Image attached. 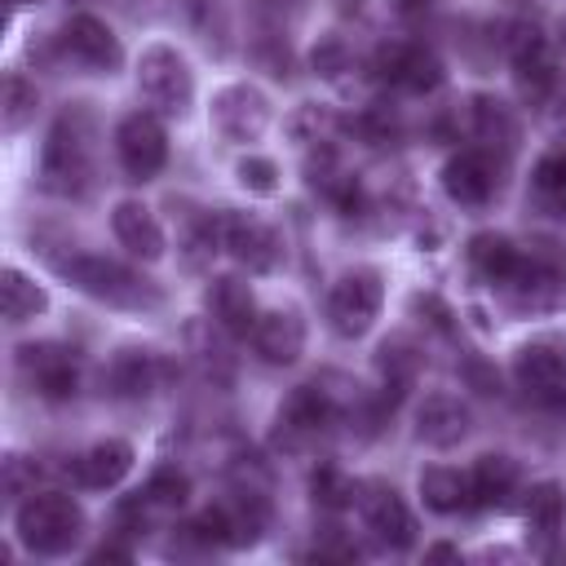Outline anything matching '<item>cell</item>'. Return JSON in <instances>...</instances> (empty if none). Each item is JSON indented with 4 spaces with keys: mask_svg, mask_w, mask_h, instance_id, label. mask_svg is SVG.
Segmentation results:
<instances>
[{
    "mask_svg": "<svg viewBox=\"0 0 566 566\" xmlns=\"http://www.w3.org/2000/svg\"><path fill=\"white\" fill-rule=\"evenodd\" d=\"M18 363H22V371L31 376V385L40 389V398H49V402L75 398V389H80V367H75V354H71V349H62V345H27Z\"/></svg>",
    "mask_w": 566,
    "mask_h": 566,
    "instance_id": "obj_11",
    "label": "cell"
},
{
    "mask_svg": "<svg viewBox=\"0 0 566 566\" xmlns=\"http://www.w3.org/2000/svg\"><path fill=\"white\" fill-rule=\"evenodd\" d=\"M513 380L535 407L566 411V349L557 340H526L513 354Z\"/></svg>",
    "mask_w": 566,
    "mask_h": 566,
    "instance_id": "obj_6",
    "label": "cell"
},
{
    "mask_svg": "<svg viewBox=\"0 0 566 566\" xmlns=\"http://www.w3.org/2000/svg\"><path fill=\"white\" fill-rule=\"evenodd\" d=\"M0 296H4V318H9V323H27V318H35V314L49 310V292H44L31 274H22L18 265H4Z\"/></svg>",
    "mask_w": 566,
    "mask_h": 566,
    "instance_id": "obj_26",
    "label": "cell"
},
{
    "mask_svg": "<svg viewBox=\"0 0 566 566\" xmlns=\"http://www.w3.org/2000/svg\"><path fill=\"white\" fill-rule=\"evenodd\" d=\"M517 491V460L504 451H486L469 469V500L473 509H504Z\"/></svg>",
    "mask_w": 566,
    "mask_h": 566,
    "instance_id": "obj_18",
    "label": "cell"
},
{
    "mask_svg": "<svg viewBox=\"0 0 566 566\" xmlns=\"http://www.w3.org/2000/svg\"><path fill=\"white\" fill-rule=\"evenodd\" d=\"M111 230H115L119 248H128L137 261H159L168 252L164 226H159V217L142 199H119L111 208Z\"/></svg>",
    "mask_w": 566,
    "mask_h": 566,
    "instance_id": "obj_15",
    "label": "cell"
},
{
    "mask_svg": "<svg viewBox=\"0 0 566 566\" xmlns=\"http://www.w3.org/2000/svg\"><path fill=\"white\" fill-rule=\"evenodd\" d=\"M442 190H447V199H455L464 208H482L495 195V164L478 150H460L442 168Z\"/></svg>",
    "mask_w": 566,
    "mask_h": 566,
    "instance_id": "obj_17",
    "label": "cell"
},
{
    "mask_svg": "<svg viewBox=\"0 0 566 566\" xmlns=\"http://www.w3.org/2000/svg\"><path fill=\"white\" fill-rule=\"evenodd\" d=\"M252 349L270 367H292L305 354V318L296 310H265L252 327Z\"/></svg>",
    "mask_w": 566,
    "mask_h": 566,
    "instance_id": "obj_14",
    "label": "cell"
},
{
    "mask_svg": "<svg viewBox=\"0 0 566 566\" xmlns=\"http://www.w3.org/2000/svg\"><path fill=\"white\" fill-rule=\"evenodd\" d=\"M40 97H35V84H27L22 75H9L4 80V133H22V124L35 115Z\"/></svg>",
    "mask_w": 566,
    "mask_h": 566,
    "instance_id": "obj_33",
    "label": "cell"
},
{
    "mask_svg": "<svg viewBox=\"0 0 566 566\" xmlns=\"http://www.w3.org/2000/svg\"><path fill=\"white\" fill-rule=\"evenodd\" d=\"M208 310H212V318H217L230 336H252V327H256V318H261L252 287H248L243 279H234V274L212 279V287H208Z\"/></svg>",
    "mask_w": 566,
    "mask_h": 566,
    "instance_id": "obj_20",
    "label": "cell"
},
{
    "mask_svg": "<svg viewBox=\"0 0 566 566\" xmlns=\"http://www.w3.org/2000/svg\"><path fill=\"white\" fill-rule=\"evenodd\" d=\"M133 447L124 442V438H102V442H93L88 451H80L75 460H71V482L75 486H84V491H111V486H119L128 473H133Z\"/></svg>",
    "mask_w": 566,
    "mask_h": 566,
    "instance_id": "obj_12",
    "label": "cell"
},
{
    "mask_svg": "<svg viewBox=\"0 0 566 566\" xmlns=\"http://www.w3.org/2000/svg\"><path fill=\"white\" fill-rule=\"evenodd\" d=\"M93 181V155H88V133L75 115H62L49 128V142L40 150V186L66 199H80Z\"/></svg>",
    "mask_w": 566,
    "mask_h": 566,
    "instance_id": "obj_3",
    "label": "cell"
},
{
    "mask_svg": "<svg viewBox=\"0 0 566 566\" xmlns=\"http://www.w3.org/2000/svg\"><path fill=\"white\" fill-rule=\"evenodd\" d=\"M509 53H513L517 66H522V62H544V35H539V27L517 22L513 35H509Z\"/></svg>",
    "mask_w": 566,
    "mask_h": 566,
    "instance_id": "obj_35",
    "label": "cell"
},
{
    "mask_svg": "<svg viewBox=\"0 0 566 566\" xmlns=\"http://www.w3.org/2000/svg\"><path fill=\"white\" fill-rule=\"evenodd\" d=\"M310 495L318 509L336 513V509H349L358 500V482L349 473H340L336 464H318V469H310Z\"/></svg>",
    "mask_w": 566,
    "mask_h": 566,
    "instance_id": "obj_30",
    "label": "cell"
},
{
    "mask_svg": "<svg viewBox=\"0 0 566 566\" xmlns=\"http://www.w3.org/2000/svg\"><path fill=\"white\" fill-rule=\"evenodd\" d=\"M226 252H230V256H234L243 270L265 274V270H274V265H279L283 243H279L274 226H265L261 217H248V212H226Z\"/></svg>",
    "mask_w": 566,
    "mask_h": 566,
    "instance_id": "obj_10",
    "label": "cell"
},
{
    "mask_svg": "<svg viewBox=\"0 0 566 566\" xmlns=\"http://www.w3.org/2000/svg\"><path fill=\"white\" fill-rule=\"evenodd\" d=\"M314 71H318V75H336V71H345V44H340L336 35H327V40L314 49Z\"/></svg>",
    "mask_w": 566,
    "mask_h": 566,
    "instance_id": "obj_36",
    "label": "cell"
},
{
    "mask_svg": "<svg viewBox=\"0 0 566 566\" xmlns=\"http://www.w3.org/2000/svg\"><path fill=\"white\" fill-rule=\"evenodd\" d=\"M424 557H433V562H447V557H460V548H451V544H433V548H424Z\"/></svg>",
    "mask_w": 566,
    "mask_h": 566,
    "instance_id": "obj_37",
    "label": "cell"
},
{
    "mask_svg": "<svg viewBox=\"0 0 566 566\" xmlns=\"http://www.w3.org/2000/svg\"><path fill=\"white\" fill-rule=\"evenodd\" d=\"M469 424H473V416L455 394H424V402L416 407V438L424 447L447 451L469 438Z\"/></svg>",
    "mask_w": 566,
    "mask_h": 566,
    "instance_id": "obj_16",
    "label": "cell"
},
{
    "mask_svg": "<svg viewBox=\"0 0 566 566\" xmlns=\"http://www.w3.org/2000/svg\"><path fill=\"white\" fill-rule=\"evenodd\" d=\"M115 155L128 181H150L168 164V133L150 111H133L115 128Z\"/></svg>",
    "mask_w": 566,
    "mask_h": 566,
    "instance_id": "obj_7",
    "label": "cell"
},
{
    "mask_svg": "<svg viewBox=\"0 0 566 566\" xmlns=\"http://www.w3.org/2000/svg\"><path fill=\"white\" fill-rule=\"evenodd\" d=\"M62 274H66L84 296L106 301V305L142 310V305H159V301H164L150 279H142L137 270H128V265H119V261H111V256H93V252L71 256V261L62 265Z\"/></svg>",
    "mask_w": 566,
    "mask_h": 566,
    "instance_id": "obj_4",
    "label": "cell"
},
{
    "mask_svg": "<svg viewBox=\"0 0 566 566\" xmlns=\"http://www.w3.org/2000/svg\"><path fill=\"white\" fill-rule=\"evenodd\" d=\"M376 367L385 376V389H394V398H402V389L416 380L420 371V354L407 345V340H385L380 354H376Z\"/></svg>",
    "mask_w": 566,
    "mask_h": 566,
    "instance_id": "obj_31",
    "label": "cell"
},
{
    "mask_svg": "<svg viewBox=\"0 0 566 566\" xmlns=\"http://www.w3.org/2000/svg\"><path fill=\"white\" fill-rule=\"evenodd\" d=\"M513 287L526 296H557L566 287V248H557L548 239L531 243V252H522Z\"/></svg>",
    "mask_w": 566,
    "mask_h": 566,
    "instance_id": "obj_21",
    "label": "cell"
},
{
    "mask_svg": "<svg viewBox=\"0 0 566 566\" xmlns=\"http://www.w3.org/2000/svg\"><path fill=\"white\" fill-rule=\"evenodd\" d=\"M186 500H190V478L181 469H172V464L155 469L146 478V486H142V504H150V509H181Z\"/></svg>",
    "mask_w": 566,
    "mask_h": 566,
    "instance_id": "obj_32",
    "label": "cell"
},
{
    "mask_svg": "<svg viewBox=\"0 0 566 566\" xmlns=\"http://www.w3.org/2000/svg\"><path fill=\"white\" fill-rule=\"evenodd\" d=\"M522 522L535 539H553L566 522V495L557 482H531V491L522 495Z\"/></svg>",
    "mask_w": 566,
    "mask_h": 566,
    "instance_id": "obj_25",
    "label": "cell"
},
{
    "mask_svg": "<svg viewBox=\"0 0 566 566\" xmlns=\"http://www.w3.org/2000/svg\"><path fill=\"white\" fill-rule=\"evenodd\" d=\"M380 305H385V279H380V270L354 265V270H345V274L332 283V292H327V323H332L336 336L358 340V336H367L371 323L380 318Z\"/></svg>",
    "mask_w": 566,
    "mask_h": 566,
    "instance_id": "obj_5",
    "label": "cell"
},
{
    "mask_svg": "<svg viewBox=\"0 0 566 566\" xmlns=\"http://www.w3.org/2000/svg\"><path fill=\"white\" fill-rule=\"evenodd\" d=\"M18 539L31 548V553H44V557H57V553H71L84 535V509L71 500V495H31L18 504Z\"/></svg>",
    "mask_w": 566,
    "mask_h": 566,
    "instance_id": "obj_1",
    "label": "cell"
},
{
    "mask_svg": "<svg viewBox=\"0 0 566 566\" xmlns=\"http://www.w3.org/2000/svg\"><path fill=\"white\" fill-rule=\"evenodd\" d=\"M137 93L159 111V115H186L195 102V71L186 53L168 40H155L137 57Z\"/></svg>",
    "mask_w": 566,
    "mask_h": 566,
    "instance_id": "obj_2",
    "label": "cell"
},
{
    "mask_svg": "<svg viewBox=\"0 0 566 566\" xmlns=\"http://www.w3.org/2000/svg\"><path fill=\"white\" fill-rule=\"evenodd\" d=\"M208 119L226 142H256L270 128V102L256 84L239 80V84H226V88L212 93Z\"/></svg>",
    "mask_w": 566,
    "mask_h": 566,
    "instance_id": "obj_8",
    "label": "cell"
},
{
    "mask_svg": "<svg viewBox=\"0 0 566 566\" xmlns=\"http://www.w3.org/2000/svg\"><path fill=\"white\" fill-rule=\"evenodd\" d=\"M62 44L66 53L88 66V71H115L124 62V49H119V35L97 18V13H75L62 31Z\"/></svg>",
    "mask_w": 566,
    "mask_h": 566,
    "instance_id": "obj_13",
    "label": "cell"
},
{
    "mask_svg": "<svg viewBox=\"0 0 566 566\" xmlns=\"http://www.w3.org/2000/svg\"><path fill=\"white\" fill-rule=\"evenodd\" d=\"M531 186H535V199H539L553 217H566V150L539 155V164H535V172H531Z\"/></svg>",
    "mask_w": 566,
    "mask_h": 566,
    "instance_id": "obj_29",
    "label": "cell"
},
{
    "mask_svg": "<svg viewBox=\"0 0 566 566\" xmlns=\"http://www.w3.org/2000/svg\"><path fill=\"white\" fill-rule=\"evenodd\" d=\"M279 424L287 433H296V438H314V433H323V429L336 424V402L323 389H314V385H296L287 394L283 411H279Z\"/></svg>",
    "mask_w": 566,
    "mask_h": 566,
    "instance_id": "obj_22",
    "label": "cell"
},
{
    "mask_svg": "<svg viewBox=\"0 0 566 566\" xmlns=\"http://www.w3.org/2000/svg\"><path fill=\"white\" fill-rule=\"evenodd\" d=\"M469 265L478 270V279L500 283V287H513L517 265H522V252L513 248V239L486 230V234H473L469 239Z\"/></svg>",
    "mask_w": 566,
    "mask_h": 566,
    "instance_id": "obj_23",
    "label": "cell"
},
{
    "mask_svg": "<svg viewBox=\"0 0 566 566\" xmlns=\"http://www.w3.org/2000/svg\"><path fill=\"white\" fill-rule=\"evenodd\" d=\"M380 75L411 88V93H433L442 84V62L420 49V44H402V49H380Z\"/></svg>",
    "mask_w": 566,
    "mask_h": 566,
    "instance_id": "obj_19",
    "label": "cell"
},
{
    "mask_svg": "<svg viewBox=\"0 0 566 566\" xmlns=\"http://www.w3.org/2000/svg\"><path fill=\"white\" fill-rule=\"evenodd\" d=\"M473 133L486 142V146H513V137H517V124H513V111L500 102V97H491V93H478L473 97Z\"/></svg>",
    "mask_w": 566,
    "mask_h": 566,
    "instance_id": "obj_28",
    "label": "cell"
},
{
    "mask_svg": "<svg viewBox=\"0 0 566 566\" xmlns=\"http://www.w3.org/2000/svg\"><path fill=\"white\" fill-rule=\"evenodd\" d=\"M416 491H420L424 509H433V513H442V517H451V513H460V509L473 504V500H469V473L447 469V464H429V469H420Z\"/></svg>",
    "mask_w": 566,
    "mask_h": 566,
    "instance_id": "obj_24",
    "label": "cell"
},
{
    "mask_svg": "<svg viewBox=\"0 0 566 566\" xmlns=\"http://www.w3.org/2000/svg\"><path fill=\"white\" fill-rule=\"evenodd\" d=\"M358 504H363L367 531H371L385 548L402 553V548H411V544H416V517H411V509L402 504V495H398L394 486L371 482V486H367V495H358Z\"/></svg>",
    "mask_w": 566,
    "mask_h": 566,
    "instance_id": "obj_9",
    "label": "cell"
},
{
    "mask_svg": "<svg viewBox=\"0 0 566 566\" xmlns=\"http://www.w3.org/2000/svg\"><path fill=\"white\" fill-rule=\"evenodd\" d=\"M106 380H111L115 398H146L155 389V358L142 349H124V354H115Z\"/></svg>",
    "mask_w": 566,
    "mask_h": 566,
    "instance_id": "obj_27",
    "label": "cell"
},
{
    "mask_svg": "<svg viewBox=\"0 0 566 566\" xmlns=\"http://www.w3.org/2000/svg\"><path fill=\"white\" fill-rule=\"evenodd\" d=\"M234 181L248 195H279V164L265 159V155H243L234 164Z\"/></svg>",
    "mask_w": 566,
    "mask_h": 566,
    "instance_id": "obj_34",
    "label": "cell"
}]
</instances>
